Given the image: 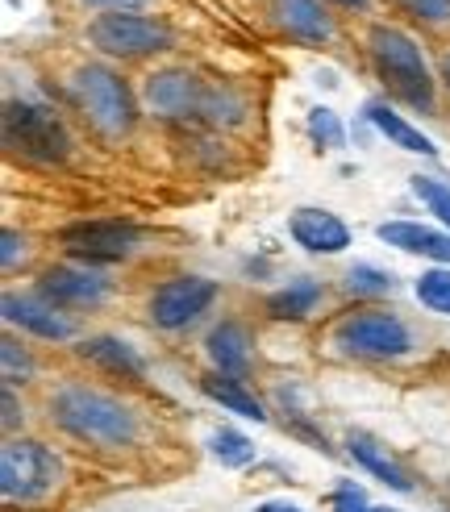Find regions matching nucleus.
Instances as JSON below:
<instances>
[{"instance_id":"obj_33","label":"nucleus","mask_w":450,"mask_h":512,"mask_svg":"<svg viewBox=\"0 0 450 512\" xmlns=\"http://www.w3.org/2000/svg\"><path fill=\"white\" fill-rule=\"evenodd\" d=\"M330 5L350 9V13H371V9H375V0H330Z\"/></svg>"},{"instance_id":"obj_14","label":"nucleus","mask_w":450,"mask_h":512,"mask_svg":"<svg viewBox=\"0 0 450 512\" xmlns=\"http://www.w3.org/2000/svg\"><path fill=\"white\" fill-rule=\"evenodd\" d=\"M288 229H292L296 246H305L313 254H342L350 246L346 221H338L334 213H325V209H296Z\"/></svg>"},{"instance_id":"obj_28","label":"nucleus","mask_w":450,"mask_h":512,"mask_svg":"<svg viewBox=\"0 0 450 512\" xmlns=\"http://www.w3.org/2000/svg\"><path fill=\"white\" fill-rule=\"evenodd\" d=\"M0 354H5V383L13 388V383H25L34 375V358L25 346H17L13 338H5V346H0Z\"/></svg>"},{"instance_id":"obj_3","label":"nucleus","mask_w":450,"mask_h":512,"mask_svg":"<svg viewBox=\"0 0 450 512\" xmlns=\"http://www.w3.org/2000/svg\"><path fill=\"white\" fill-rule=\"evenodd\" d=\"M71 100H75V109H80L105 138H121V134L134 130V117H138L134 92L109 67L88 63V67L75 71L71 75Z\"/></svg>"},{"instance_id":"obj_21","label":"nucleus","mask_w":450,"mask_h":512,"mask_svg":"<svg viewBox=\"0 0 450 512\" xmlns=\"http://www.w3.org/2000/svg\"><path fill=\"white\" fill-rule=\"evenodd\" d=\"M200 388H205V396H213V400L225 408V413H238V417H246V421H267L263 404L242 388V379H230V375H205V379H200Z\"/></svg>"},{"instance_id":"obj_35","label":"nucleus","mask_w":450,"mask_h":512,"mask_svg":"<svg viewBox=\"0 0 450 512\" xmlns=\"http://www.w3.org/2000/svg\"><path fill=\"white\" fill-rule=\"evenodd\" d=\"M255 512H300V508L288 500H267V504H255Z\"/></svg>"},{"instance_id":"obj_23","label":"nucleus","mask_w":450,"mask_h":512,"mask_svg":"<svg viewBox=\"0 0 450 512\" xmlns=\"http://www.w3.org/2000/svg\"><path fill=\"white\" fill-rule=\"evenodd\" d=\"M346 292L350 296H388V292H396V275L384 267H371V263H355L346 271Z\"/></svg>"},{"instance_id":"obj_16","label":"nucleus","mask_w":450,"mask_h":512,"mask_svg":"<svg viewBox=\"0 0 450 512\" xmlns=\"http://www.w3.org/2000/svg\"><path fill=\"white\" fill-rule=\"evenodd\" d=\"M205 350H209L213 367H217L221 375L242 379V375L250 371V334H246V325H238V321H221V325H213Z\"/></svg>"},{"instance_id":"obj_9","label":"nucleus","mask_w":450,"mask_h":512,"mask_svg":"<svg viewBox=\"0 0 450 512\" xmlns=\"http://www.w3.org/2000/svg\"><path fill=\"white\" fill-rule=\"evenodd\" d=\"M63 242L75 259H84V263H113V259L134 254L142 234L134 225H121V221H84V225L63 229Z\"/></svg>"},{"instance_id":"obj_2","label":"nucleus","mask_w":450,"mask_h":512,"mask_svg":"<svg viewBox=\"0 0 450 512\" xmlns=\"http://www.w3.org/2000/svg\"><path fill=\"white\" fill-rule=\"evenodd\" d=\"M367 50H371V63L380 71L384 88L396 100H405V105L425 109V113L434 109V75L425 67L421 46L405 30H396V25H371Z\"/></svg>"},{"instance_id":"obj_4","label":"nucleus","mask_w":450,"mask_h":512,"mask_svg":"<svg viewBox=\"0 0 450 512\" xmlns=\"http://www.w3.org/2000/svg\"><path fill=\"white\" fill-rule=\"evenodd\" d=\"M88 42L109 59H146L175 46L171 25L142 13H100L88 21Z\"/></svg>"},{"instance_id":"obj_18","label":"nucleus","mask_w":450,"mask_h":512,"mask_svg":"<svg viewBox=\"0 0 450 512\" xmlns=\"http://www.w3.org/2000/svg\"><path fill=\"white\" fill-rule=\"evenodd\" d=\"M80 358L109 375H121V379H142L146 375V358L121 338H88L80 342Z\"/></svg>"},{"instance_id":"obj_19","label":"nucleus","mask_w":450,"mask_h":512,"mask_svg":"<svg viewBox=\"0 0 450 512\" xmlns=\"http://www.w3.org/2000/svg\"><path fill=\"white\" fill-rule=\"evenodd\" d=\"M317 300H321V284L309 275H300V279H288L280 292L267 296V313L275 321H300V317H309L317 309Z\"/></svg>"},{"instance_id":"obj_34","label":"nucleus","mask_w":450,"mask_h":512,"mask_svg":"<svg viewBox=\"0 0 450 512\" xmlns=\"http://www.w3.org/2000/svg\"><path fill=\"white\" fill-rule=\"evenodd\" d=\"M17 425V396H13V388H5V429H13Z\"/></svg>"},{"instance_id":"obj_24","label":"nucleus","mask_w":450,"mask_h":512,"mask_svg":"<svg viewBox=\"0 0 450 512\" xmlns=\"http://www.w3.org/2000/svg\"><path fill=\"white\" fill-rule=\"evenodd\" d=\"M413 292H417V300H421L430 313L450 317V271H425V275L417 279Z\"/></svg>"},{"instance_id":"obj_15","label":"nucleus","mask_w":450,"mask_h":512,"mask_svg":"<svg viewBox=\"0 0 450 512\" xmlns=\"http://www.w3.org/2000/svg\"><path fill=\"white\" fill-rule=\"evenodd\" d=\"M380 242L405 250V254H425L434 263H450V234H438L430 225H417V221H384L380 229Z\"/></svg>"},{"instance_id":"obj_6","label":"nucleus","mask_w":450,"mask_h":512,"mask_svg":"<svg viewBox=\"0 0 450 512\" xmlns=\"http://www.w3.org/2000/svg\"><path fill=\"white\" fill-rule=\"evenodd\" d=\"M5 142L13 150H21L25 159H38V163L67 159V150H71L63 121L42 105H25V100H13L5 109Z\"/></svg>"},{"instance_id":"obj_30","label":"nucleus","mask_w":450,"mask_h":512,"mask_svg":"<svg viewBox=\"0 0 450 512\" xmlns=\"http://www.w3.org/2000/svg\"><path fill=\"white\" fill-rule=\"evenodd\" d=\"M0 242H5V250H0V267L13 271V267H17V259L25 263V254H30V242H25L21 234H13V229H5V238H0Z\"/></svg>"},{"instance_id":"obj_20","label":"nucleus","mask_w":450,"mask_h":512,"mask_svg":"<svg viewBox=\"0 0 450 512\" xmlns=\"http://www.w3.org/2000/svg\"><path fill=\"white\" fill-rule=\"evenodd\" d=\"M367 121L375 125V130H380L392 146H400V150H409V155H438V146L430 142V138H425L421 130H413V125L405 121V117H400V113H392L388 105H367Z\"/></svg>"},{"instance_id":"obj_31","label":"nucleus","mask_w":450,"mask_h":512,"mask_svg":"<svg viewBox=\"0 0 450 512\" xmlns=\"http://www.w3.org/2000/svg\"><path fill=\"white\" fill-rule=\"evenodd\" d=\"M334 512H367L363 488H355V483H338V492H334Z\"/></svg>"},{"instance_id":"obj_26","label":"nucleus","mask_w":450,"mask_h":512,"mask_svg":"<svg viewBox=\"0 0 450 512\" xmlns=\"http://www.w3.org/2000/svg\"><path fill=\"white\" fill-rule=\"evenodd\" d=\"M309 134L313 142H321L325 150H342L346 146V130H342V121L334 109H313L309 113Z\"/></svg>"},{"instance_id":"obj_1","label":"nucleus","mask_w":450,"mask_h":512,"mask_svg":"<svg viewBox=\"0 0 450 512\" xmlns=\"http://www.w3.org/2000/svg\"><path fill=\"white\" fill-rule=\"evenodd\" d=\"M50 421L88 446H130L138 438L134 408L88 383H63L50 396Z\"/></svg>"},{"instance_id":"obj_7","label":"nucleus","mask_w":450,"mask_h":512,"mask_svg":"<svg viewBox=\"0 0 450 512\" xmlns=\"http://www.w3.org/2000/svg\"><path fill=\"white\" fill-rule=\"evenodd\" d=\"M59 483V458L42 442H9L0 450V492L5 500H42Z\"/></svg>"},{"instance_id":"obj_11","label":"nucleus","mask_w":450,"mask_h":512,"mask_svg":"<svg viewBox=\"0 0 450 512\" xmlns=\"http://www.w3.org/2000/svg\"><path fill=\"white\" fill-rule=\"evenodd\" d=\"M267 17L292 42L325 46L334 38V17L321 0H267Z\"/></svg>"},{"instance_id":"obj_37","label":"nucleus","mask_w":450,"mask_h":512,"mask_svg":"<svg viewBox=\"0 0 450 512\" xmlns=\"http://www.w3.org/2000/svg\"><path fill=\"white\" fill-rule=\"evenodd\" d=\"M367 512H396V508H367Z\"/></svg>"},{"instance_id":"obj_5","label":"nucleus","mask_w":450,"mask_h":512,"mask_svg":"<svg viewBox=\"0 0 450 512\" xmlns=\"http://www.w3.org/2000/svg\"><path fill=\"white\" fill-rule=\"evenodd\" d=\"M334 346H342L355 358H400V354H409L413 334L396 313L363 309L334 325Z\"/></svg>"},{"instance_id":"obj_17","label":"nucleus","mask_w":450,"mask_h":512,"mask_svg":"<svg viewBox=\"0 0 450 512\" xmlns=\"http://www.w3.org/2000/svg\"><path fill=\"white\" fill-rule=\"evenodd\" d=\"M346 450H350V458L363 467V471H371L380 483H388V488H396V492H413V479H409V471L396 463V458L388 454V446H380L371 438V433H350L346 438Z\"/></svg>"},{"instance_id":"obj_22","label":"nucleus","mask_w":450,"mask_h":512,"mask_svg":"<svg viewBox=\"0 0 450 512\" xmlns=\"http://www.w3.org/2000/svg\"><path fill=\"white\" fill-rule=\"evenodd\" d=\"M209 454L217 458L221 467H250L255 463V442L238 429H217L209 438Z\"/></svg>"},{"instance_id":"obj_10","label":"nucleus","mask_w":450,"mask_h":512,"mask_svg":"<svg viewBox=\"0 0 450 512\" xmlns=\"http://www.w3.org/2000/svg\"><path fill=\"white\" fill-rule=\"evenodd\" d=\"M42 296L55 309H92L109 296V279L105 271H96L88 263H67V267H50L42 275Z\"/></svg>"},{"instance_id":"obj_12","label":"nucleus","mask_w":450,"mask_h":512,"mask_svg":"<svg viewBox=\"0 0 450 512\" xmlns=\"http://www.w3.org/2000/svg\"><path fill=\"white\" fill-rule=\"evenodd\" d=\"M205 92L209 88L200 84L192 71H155V75H146L142 100H146V109L159 117H188V113H200Z\"/></svg>"},{"instance_id":"obj_32","label":"nucleus","mask_w":450,"mask_h":512,"mask_svg":"<svg viewBox=\"0 0 450 512\" xmlns=\"http://www.w3.org/2000/svg\"><path fill=\"white\" fill-rule=\"evenodd\" d=\"M84 5H92V9H105V13H134V9L150 5V0H84Z\"/></svg>"},{"instance_id":"obj_36","label":"nucleus","mask_w":450,"mask_h":512,"mask_svg":"<svg viewBox=\"0 0 450 512\" xmlns=\"http://www.w3.org/2000/svg\"><path fill=\"white\" fill-rule=\"evenodd\" d=\"M442 80H446V84H450V55H446V59H442Z\"/></svg>"},{"instance_id":"obj_13","label":"nucleus","mask_w":450,"mask_h":512,"mask_svg":"<svg viewBox=\"0 0 450 512\" xmlns=\"http://www.w3.org/2000/svg\"><path fill=\"white\" fill-rule=\"evenodd\" d=\"M5 321H9V325H21L25 334L46 338V342L71 338V321H67L46 296H17V292H9V296H5Z\"/></svg>"},{"instance_id":"obj_8","label":"nucleus","mask_w":450,"mask_h":512,"mask_svg":"<svg viewBox=\"0 0 450 512\" xmlns=\"http://www.w3.org/2000/svg\"><path fill=\"white\" fill-rule=\"evenodd\" d=\"M217 300V284L213 279H200V275H175L167 284H159L150 292V325L159 329H184L192 325L200 313H209V304Z\"/></svg>"},{"instance_id":"obj_27","label":"nucleus","mask_w":450,"mask_h":512,"mask_svg":"<svg viewBox=\"0 0 450 512\" xmlns=\"http://www.w3.org/2000/svg\"><path fill=\"white\" fill-rule=\"evenodd\" d=\"M413 192L430 204V213L450 229V188L438 184V179H430V175H413Z\"/></svg>"},{"instance_id":"obj_29","label":"nucleus","mask_w":450,"mask_h":512,"mask_svg":"<svg viewBox=\"0 0 450 512\" xmlns=\"http://www.w3.org/2000/svg\"><path fill=\"white\" fill-rule=\"evenodd\" d=\"M396 5L425 25H450V0H396Z\"/></svg>"},{"instance_id":"obj_25","label":"nucleus","mask_w":450,"mask_h":512,"mask_svg":"<svg viewBox=\"0 0 450 512\" xmlns=\"http://www.w3.org/2000/svg\"><path fill=\"white\" fill-rule=\"evenodd\" d=\"M200 113H205L213 125H234V121H242V100L230 92V88H209L205 92V105H200Z\"/></svg>"}]
</instances>
